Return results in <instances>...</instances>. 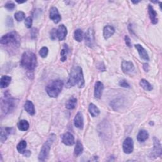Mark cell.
<instances>
[{
	"instance_id": "cell-23",
	"label": "cell",
	"mask_w": 162,
	"mask_h": 162,
	"mask_svg": "<svg viewBox=\"0 0 162 162\" xmlns=\"http://www.w3.org/2000/svg\"><path fill=\"white\" fill-rule=\"evenodd\" d=\"M89 111L91 115L93 117H96L97 116H98L100 114V110L98 109V108L96 106L95 104H94L93 103H91L89 106Z\"/></svg>"
},
{
	"instance_id": "cell-16",
	"label": "cell",
	"mask_w": 162,
	"mask_h": 162,
	"mask_svg": "<svg viewBox=\"0 0 162 162\" xmlns=\"http://www.w3.org/2000/svg\"><path fill=\"white\" fill-rule=\"evenodd\" d=\"M135 48H136V50H137L141 58L142 59L146 60V61H149L150 58H149V55L148 53H147V51L145 50V49L139 44L136 45H135Z\"/></svg>"
},
{
	"instance_id": "cell-15",
	"label": "cell",
	"mask_w": 162,
	"mask_h": 162,
	"mask_svg": "<svg viewBox=\"0 0 162 162\" xmlns=\"http://www.w3.org/2000/svg\"><path fill=\"white\" fill-rule=\"evenodd\" d=\"M103 89H104L103 84L100 81H97L95 84L94 86V97L98 98V99L101 98Z\"/></svg>"
},
{
	"instance_id": "cell-9",
	"label": "cell",
	"mask_w": 162,
	"mask_h": 162,
	"mask_svg": "<svg viewBox=\"0 0 162 162\" xmlns=\"http://www.w3.org/2000/svg\"><path fill=\"white\" fill-rule=\"evenodd\" d=\"M123 151L126 154H131L134 150V143L131 137H127L123 143Z\"/></svg>"
},
{
	"instance_id": "cell-27",
	"label": "cell",
	"mask_w": 162,
	"mask_h": 162,
	"mask_svg": "<svg viewBox=\"0 0 162 162\" xmlns=\"http://www.w3.org/2000/svg\"><path fill=\"white\" fill-rule=\"evenodd\" d=\"M140 86H141L144 90L147 91H151L153 89V86L151 84L145 79H141L139 82Z\"/></svg>"
},
{
	"instance_id": "cell-11",
	"label": "cell",
	"mask_w": 162,
	"mask_h": 162,
	"mask_svg": "<svg viewBox=\"0 0 162 162\" xmlns=\"http://www.w3.org/2000/svg\"><path fill=\"white\" fill-rule=\"evenodd\" d=\"M50 18L55 24H58L61 19L60 14L56 7H52L50 12Z\"/></svg>"
},
{
	"instance_id": "cell-21",
	"label": "cell",
	"mask_w": 162,
	"mask_h": 162,
	"mask_svg": "<svg viewBox=\"0 0 162 162\" xmlns=\"http://www.w3.org/2000/svg\"><path fill=\"white\" fill-rule=\"evenodd\" d=\"M149 134L146 130H141L140 131L137 136V139L139 142L143 143L148 139Z\"/></svg>"
},
{
	"instance_id": "cell-39",
	"label": "cell",
	"mask_w": 162,
	"mask_h": 162,
	"mask_svg": "<svg viewBox=\"0 0 162 162\" xmlns=\"http://www.w3.org/2000/svg\"><path fill=\"white\" fill-rule=\"evenodd\" d=\"M143 68L146 72H148L149 71V65L147 64V63H144Z\"/></svg>"
},
{
	"instance_id": "cell-14",
	"label": "cell",
	"mask_w": 162,
	"mask_h": 162,
	"mask_svg": "<svg viewBox=\"0 0 162 162\" xmlns=\"http://www.w3.org/2000/svg\"><path fill=\"white\" fill-rule=\"evenodd\" d=\"M14 132L15 129L11 127H6V128H2L1 129V135H0V140L2 143H4L7 139L8 136L9 134H12Z\"/></svg>"
},
{
	"instance_id": "cell-12",
	"label": "cell",
	"mask_w": 162,
	"mask_h": 162,
	"mask_svg": "<svg viewBox=\"0 0 162 162\" xmlns=\"http://www.w3.org/2000/svg\"><path fill=\"white\" fill-rule=\"evenodd\" d=\"M62 142L67 146H72L75 143V138L73 134L67 132L62 136Z\"/></svg>"
},
{
	"instance_id": "cell-24",
	"label": "cell",
	"mask_w": 162,
	"mask_h": 162,
	"mask_svg": "<svg viewBox=\"0 0 162 162\" xmlns=\"http://www.w3.org/2000/svg\"><path fill=\"white\" fill-rule=\"evenodd\" d=\"M17 127L20 131H26L29 128V124L25 120H21L18 123Z\"/></svg>"
},
{
	"instance_id": "cell-28",
	"label": "cell",
	"mask_w": 162,
	"mask_h": 162,
	"mask_svg": "<svg viewBox=\"0 0 162 162\" xmlns=\"http://www.w3.org/2000/svg\"><path fill=\"white\" fill-rule=\"evenodd\" d=\"M26 147H27L26 141L24 140H22V141H20V143L17 144V149L18 153L23 154L25 151Z\"/></svg>"
},
{
	"instance_id": "cell-36",
	"label": "cell",
	"mask_w": 162,
	"mask_h": 162,
	"mask_svg": "<svg viewBox=\"0 0 162 162\" xmlns=\"http://www.w3.org/2000/svg\"><path fill=\"white\" fill-rule=\"evenodd\" d=\"M5 7L6 9L12 10H13L14 8H15V5L14 3H13L12 2H8V3H7L6 4H5Z\"/></svg>"
},
{
	"instance_id": "cell-17",
	"label": "cell",
	"mask_w": 162,
	"mask_h": 162,
	"mask_svg": "<svg viewBox=\"0 0 162 162\" xmlns=\"http://www.w3.org/2000/svg\"><path fill=\"white\" fill-rule=\"evenodd\" d=\"M67 29L64 25H60L57 29V38L59 41L64 40L67 36Z\"/></svg>"
},
{
	"instance_id": "cell-42",
	"label": "cell",
	"mask_w": 162,
	"mask_h": 162,
	"mask_svg": "<svg viewBox=\"0 0 162 162\" xmlns=\"http://www.w3.org/2000/svg\"><path fill=\"white\" fill-rule=\"evenodd\" d=\"M133 3H135V4H136V3H138L139 2H132Z\"/></svg>"
},
{
	"instance_id": "cell-38",
	"label": "cell",
	"mask_w": 162,
	"mask_h": 162,
	"mask_svg": "<svg viewBox=\"0 0 162 162\" xmlns=\"http://www.w3.org/2000/svg\"><path fill=\"white\" fill-rule=\"evenodd\" d=\"M37 34H38L37 29H35V28H34V29H32V31H31L32 38V39L36 38V36H37Z\"/></svg>"
},
{
	"instance_id": "cell-25",
	"label": "cell",
	"mask_w": 162,
	"mask_h": 162,
	"mask_svg": "<svg viewBox=\"0 0 162 162\" xmlns=\"http://www.w3.org/2000/svg\"><path fill=\"white\" fill-rule=\"evenodd\" d=\"M77 104V99L74 97L70 98L65 104V107L68 110H73L75 108Z\"/></svg>"
},
{
	"instance_id": "cell-30",
	"label": "cell",
	"mask_w": 162,
	"mask_h": 162,
	"mask_svg": "<svg viewBox=\"0 0 162 162\" xmlns=\"http://www.w3.org/2000/svg\"><path fill=\"white\" fill-rule=\"evenodd\" d=\"M83 32L81 29H77L74 32V39L77 42H81L83 39Z\"/></svg>"
},
{
	"instance_id": "cell-35",
	"label": "cell",
	"mask_w": 162,
	"mask_h": 162,
	"mask_svg": "<svg viewBox=\"0 0 162 162\" xmlns=\"http://www.w3.org/2000/svg\"><path fill=\"white\" fill-rule=\"evenodd\" d=\"M119 85H120V86H121L122 88H130L129 84L125 80H122V81H120Z\"/></svg>"
},
{
	"instance_id": "cell-13",
	"label": "cell",
	"mask_w": 162,
	"mask_h": 162,
	"mask_svg": "<svg viewBox=\"0 0 162 162\" xmlns=\"http://www.w3.org/2000/svg\"><path fill=\"white\" fill-rule=\"evenodd\" d=\"M74 125L75 127L78 128L79 129H82L84 127V117L81 111H79L76 114L74 121Z\"/></svg>"
},
{
	"instance_id": "cell-34",
	"label": "cell",
	"mask_w": 162,
	"mask_h": 162,
	"mask_svg": "<svg viewBox=\"0 0 162 162\" xmlns=\"http://www.w3.org/2000/svg\"><path fill=\"white\" fill-rule=\"evenodd\" d=\"M57 38V29H53L50 32V38L52 40H55Z\"/></svg>"
},
{
	"instance_id": "cell-6",
	"label": "cell",
	"mask_w": 162,
	"mask_h": 162,
	"mask_svg": "<svg viewBox=\"0 0 162 162\" xmlns=\"http://www.w3.org/2000/svg\"><path fill=\"white\" fill-rule=\"evenodd\" d=\"M15 100L10 97L5 96L4 100L2 101V110L5 115L10 114L15 107Z\"/></svg>"
},
{
	"instance_id": "cell-37",
	"label": "cell",
	"mask_w": 162,
	"mask_h": 162,
	"mask_svg": "<svg viewBox=\"0 0 162 162\" xmlns=\"http://www.w3.org/2000/svg\"><path fill=\"white\" fill-rule=\"evenodd\" d=\"M125 42L126 45L128 47H131L132 46L131 39L128 36H125Z\"/></svg>"
},
{
	"instance_id": "cell-32",
	"label": "cell",
	"mask_w": 162,
	"mask_h": 162,
	"mask_svg": "<svg viewBox=\"0 0 162 162\" xmlns=\"http://www.w3.org/2000/svg\"><path fill=\"white\" fill-rule=\"evenodd\" d=\"M48 54V49L47 47H43L39 50V55L42 58H46Z\"/></svg>"
},
{
	"instance_id": "cell-18",
	"label": "cell",
	"mask_w": 162,
	"mask_h": 162,
	"mask_svg": "<svg viewBox=\"0 0 162 162\" xmlns=\"http://www.w3.org/2000/svg\"><path fill=\"white\" fill-rule=\"evenodd\" d=\"M115 32V28L111 25H107L103 29V36L105 39H108L111 38Z\"/></svg>"
},
{
	"instance_id": "cell-2",
	"label": "cell",
	"mask_w": 162,
	"mask_h": 162,
	"mask_svg": "<svg viewBox=\"0 0 162 162\" xmlns=\"http://www.w3.org/2000/svg\"><path fill=\"white\" fill-rule=\"evenodd\" d=\"M20 65L28 71H33L37 66L36 55L31 51L24 53L21 58Z\"/></svg>"
},
{
	"instance_id": "cell-19",
	"label": "cell",
	"mask_w": 162,
	"mask_h": 162,
	"mask_svg": "<svg viewBox=\"0 0 162 162\" xmlns=\"http://www.w3.org/2000/svg\"><path fill=\"white\" fill-rule=\"evenodd\" d=\"M148 12L152 24H157L158 22V19L157 17V13L154 10L153 7L151 5H149L148 6Z\"/></svg>"
},
{
	"instance_id": "cell-1",
	"label": "cell",
	"mask_w": 162,
	"mask_h": 162,
	"mask_svg": "<svg viewBox=\"0 0 162 162\" xmlns=\"http://www.w3.org/2000/svg\"><path fill=\"white\" fill-rule=\"evenodd\" d=\"M77 85L79 88H84L85 85L82 69L81 67H74L70 72L68 81L67 82V88H70Z\"/></svg>"
},
{
	"instance_id": "cell-31",
	"label": "cell",
	"mask_w": 162,
	"mask_h": 162,
	"mask_svg": "<svg viewBox=\"0 0 162 162\" xmlns=\"http://www.w3.org/2000/svg\"><path fill=\"white\" fill-rule=\"evenodd\" d=\"M15 18L18 22H22V21L25 18V15L24 12H18L15 13Z\"/></svg>"
},
{
	"instance_id": "cell-41",
	"label": "cell",
	"mask_w": 162,
	"mask_h": 162,
	"mask_svg": "<svg viewBox=\"0 0 162 162\" xmlns=\"http://www.w3.org/2000/svg\"><path fill=\"white\" fill-rule=\"evenodd\" d=\"M17 2L18 3H25V2H18V1H17Z\"/></svg>"
},
{
	"instance_id": "cell-22",
	"label": "cell",
	"mask_w": 162,
	"mask_h": 162,
	"mask_svg": "<svg viewBox=\"0 0 162 162\" xmlns=\"http://www.w3.org/2000/svg\"><path fill=\"white\" fill-rule=\"evenodd\" d=\"M11 77L8 75L2 76L1 80H0V86L2 88H5L8 87L11 82Z\"/></svg>"
},
{
	"instance_id": "cell-40",
	"label": "cell",
	"mask_w": 162,
	"mask_h": 162,
	"mask_svg": "<svg viewBox=\"0 0 162 162\" xmlns=\"http://www.w3.org/2000/svg\"><path fill=\"white\" fill-rule=\"evenodd\" d=\"M23 154H24V155L26 157H29L31 154V152L30 151H25Z\"/></svg>"
},
{
	"instance_id": "cell-26",
	"label": "cell",
	"mask_w": 162,
	"mask_h": 162,
	"mask_svg": "<svg viewBox=\"0 0 162 162\" xmlns=\"http://www.w3.org/2000/svg\"><path fill=\"white\" fill-rule=\"evenodd\" d=\"M83 146L82 143L79 141H77L76 143V145L74 149V154L76 157H78L83 152Z\"/></svg>"
},
{
	"instance_id": "cell-10",
	"label": "cell",
	"mask_w": 162,
	"mask_h": 162,
	"mask_svg": "<svg viewBox=\"0 0 162 162\" xmlns=\"http://www.w3.org/2000/svg\"><path fill=\"white\" fill-rule=\"evenodd\" d=\"M121 67L123 72L125 74H130L135 71V67L130 61H123Z\"/></svg>"
},
{
	"instance_id": "cell-3",
	"label": "cell",
	"mask_w": 162,
	"mask_h": 162,
	"mask_svg": "<svg viewBox=\"0 0 162 162\" xmlns=\"http://www.w3.org/2000/svg\"><path fill=\"white\" fill-rule=\"evenodd\" d=\"M0 43L5 46H12L14 48H18L20 44V38L18 34L15 32H11L4 35L0 39Z\"/></svg>"
},
{
	"instance_id": "cell-8",
	"label": "cell",
	"mask_w": 162,
	"mask_h": 162,
	"mask_svg": "<svg viewBox=\"0 0 162 162\" xmlns=\"http://www.w3.org/2000/svg\"><path fill=\"white\" fill-rule=\"evenodd\" d=\"M84 39H85L86 45L89 47L93 48L94 45V32L92 28H89L87 32L86 33L85 37H84Z\"/></svg>"
},
{
	"instance_id": "cell-29",
	"label": "cell",
	"mask_w": 162,
	"mask_h": 162,
	"mask_svg": "<svg viewBox=\"0 0 162 162\" xmlns=\"http://www.w3.org/2000/svg\"><path fill=\"white\" fill-rule=\"evenodd\" d=\"M68 53V48L67 45H64V48L62 49V50L61 51L60 55H61V61L64 62L67 60V55Z\"/></svg>"
},
{
	"instance_id": "cell-7",
	"label": "cell",
	"mask_w": 162,
	"mask_h": 162,
	"mask_svg": "<svg viewBox=\"0 0 162 162\" xmlns=\"http://www.w3.org/2000/svg\"><path fill=\"white\" fill-rule=\"evenodd\" d=\"M161 155V145L158 138L153 137V150L151 154V158H156Z\"/></svg>"
},
{
	"instance_id": "cell-5",
	"label": "cell",
	"mask_w": 162,
	"mask_h": 162,
	"mask_svg": "<svg viewBox=\"0 0 162 162\" xmlns=\"http://www.w3.org/2000/svg\"><path fill=\"white\" fill-rule=\"evenodd\" d=\"M55 138L56 136L53 134H51V136H50V137L48 138V139L44 143L38 157L39 161H44L48 158L51 149V146L53 143V142L55 141Z\"/></svg>"
},
{
	"instance_id": "cell-33",
	"label": "cell",
	"mask_w": 162,
	"mask_h": 162,
	"mask_svg": "<svg viewBox=\"0 0 162 162\" xmlns=\"http://www.w3.org/2000/svg\"><path fill=\"white\" fill-rule=\"evenodd\" d=\"M25 25L27 29H31L32 25V18L31 17L26 18L25 20Z\"/></svg>"
},
{
	"instance_id": "cell-20",
	"label": "cell",
	"mask_w": 162,
	"mask_h": 162,
	"mask_svg": "<svg viewBox=\"0 0 162 162\" xmlns=\"http://www.w3.org/2000/svg\"><path fill=\"white\" fill-rule=\"evenodd\" d=\"M24 108L25 111L31 115H34L36 113V110H35L34 108V105L33 103L31 101L27 100L25 104H24Z\"/></svg>"
},
{
	"instance_id": "cell-4",
	"label": "cell",
	"mask_w": 162,
	"mask_h": 162,
	"mask_svg": "<svg viewBox=\"0 0 162 162\" xmlns=\"http://www.w3.org/2000/svg\"><path fill=\"white\" fill-rule=\"evenodd\" d=\"M63 82L61 80H54L49 82L46 87V91L49 96L56 98L62 90Z\"/></svg>"
}]
</instances>
